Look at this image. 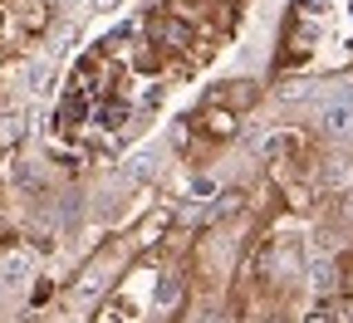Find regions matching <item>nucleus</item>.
Returning <instances> with one entry per match:
<instances>
[{
	"instance_id": "6",
	"label": "nucleus",
	"mask_w": 353,
	"mask_h": 323,
	"mask_svg": "<svg viewBox=\"0 0 353 323\" xmlns=\"http://www.w3.org/2000/svg\"><path fill=\"white\" fill-rule=\"evenodd\" d=\"M304 323H334V313H329V309H314V313H309Z\"/></svg>"
},
{
	"instance_id": "1",
	"label": "nucleus",
	"mask_w": 353,
	"mask_h": 323,
	"mask_svg": "<svg viewBox=\"0 0 353 323\" xmlns=\"http://www.w3.org/2000/svg\"><path fill=\"white\" fill-rule=\"evenodd\" d=\"M319 123H324V132L334 137V143H353V103H324V113H319Z\"/></svg>"
},
{
	"instance_id": "2",
	"label": "nucleus",
	"mask_w": 353,
	"mask_h": 323,
	"mask_svg": "<svg viewBox=\"0 0 353 323\" xmlns=\"http://www.w3.org/2000/svg\"><path fill=\"white\" fill-rule=\"evenodd\" d=\"M50 79H54V64L39 59V64L30 69V94H50Z\"/></svg>"
},
{
	"instance_id": "5",
	"label": "nucleus",
	"mask_w": 353,
	"mask_h": 323,
	"mask_svg": "<svg viewBox=\"0 0 353 323\" xmlns=\"http://www.w3.org/2000/svg\"><path fill=\"white\" fill-rule=\"evenodd\" d=\"M241 206H245V196H241V191H236V196H226V201H221V216H236V211H241Z\"/></svg>"
},
{
	"instance_id": "4",
	"label": "nucleus",
	"mask_w": 353,
	"mask_h": 323,
	"mask_svg": "<svg viewBox=\"0 0 353 323\" xmlns=\"http://www.w3.org/2000/svg\"><path fill=\"white\" fill-rule=\"evenodd\" d=\"M20 137V118H0V147H10Z\"/></svg>"
},
{
	"instance_id": "3",
	"label": "nucleus",
	"mask_w": 353,
	"mask_h": 323,
	"mask_svg": "<svg viewBox=\"0 0 353 323\" xmlns=\"http://www.w3.org/2000/svg\"><path fill=\"white\" fill-rule=\"evenodd\" d=\"M329 284H334V260H319V269H314V294H329Z\"/></svg>"
}]
</instances>
